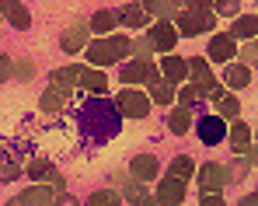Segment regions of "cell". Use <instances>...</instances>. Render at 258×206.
I'll return each instance as SVG.
<instances>
[{
  "mask_svg": "<svg viewBox=\"0 0 258 206\" xmlns=\"http://www.w3.org/2000/svg\"><path fill=\"white\" fill-rule=\"evenodd\" d=\"M178 101H181L185 109H192V105H199V101H203V94H199V87H196V84H181Z\"/></svg>",
  "mask_w": 258,
  "mask_h": 206,
  "instance_id": "cell-32",
  "label": "cell"
},
{
  "mask_svg": "<svg viewBox=\"0 0 258 206\" xmlns=\"http://www.w3.org/2000/svg\"><path fill=\"white\" fill-rule=\"evenodd\" d=\"M91 42H87V25L84 21H74L67 32H63V39H59V49L63 53H77V49H87Z\"/></svg>",
  "mask_w": 258,
  "mask_h": 206,
  "instance_id": "cell-17",
  "label": "cell"
},
{
  "mask_svg": "<svg viewBox=\"0 0 258 206\" xmlns=\"http://www.w3.org/2000/svg\"><path fill=\"white\" fill-rule=\"evenodd\" d=\"M234 53H237V39H234L230 32H216L213 39H210L206 60H213V63H230V60H234Z\"/></svg>",
  "mask_w": 258,
  "mask_h": 206,
  "instance_id": "cell-10",
  "label": "cell"
},
{
  "mask_svg": "<svg viewBox=\"0 0 258 206\" xmlns=\"http://www.w3.org/2000/svg\"><path fill=\"white\" fill-rule=\"evenodd\" d=\"M157 67H161L164 81L174 84V87H178V84H185V77H192V70H188V60H181V56H174V53H171V56H164Z\"/></svg>",
  "mask_w": 258,
  "mask_h": 206,
  "instance_id": "cell-12",
  "label": "cell"
},
{
  "mask_svg": "<svg viewBox=\"0 0 258 206\" xmlns=\"http://www.w3.org/2000/svg\"><path fill=\"white\" fill-rule=\"evenodd\" d=\"M129 53H133V39H129V35H108V39H94L87 45V60H91L94 67L122 63Z\"/></svg>",
  "mask_w": 258,
  "mask_h": 206,
  "instance_id": "cell-2",
  "label": "cell"
},
{
  "mask_svg": "<svg viewBox=\"0 0 258 206\" xmlns=\"http://www.w3.org/2000/svg\"><path fill=\"white\" fill-rule=\"evenodd\" d=\"M147 39L150 45L157 49V53H164V56H171V49L178 45V28H174V21H154L150 28H147Z\"/></svg>",
  "mask_w": 258,
  "mask_h": 206,
  "instance_id": "cell-6",
  "label": "cell"
},
{
  "mask_svg": "<svg viewBox=\"0 0 258 206\" xmlns=\"http://www.w3.org/2000/svg\"><path fill=\"white\" fill-rule=\"evenodd\" d=\"M119 21H122L126 28H150V11L133 0V4H126V7L119 11Z\"/></svg>",
  "mask_w": 258,
  "mask_h": 206,
  "instance_id": "cell-20",
  "label": "cell"
},
{
  "mask_svg": "<svg viewBox=\"0 0 258 206\" xmlns=\"http://www.w3.org/2000/svg\"><path fill=\"white\" fill-rule=\"evenodd\" d=\"M241 60H244L251 70H258V39L244 42V49H241Z\"/></svg>",
  "mask_w": 258,
  "mask_h": 206,
  "instance_id": "cell-38",
  "label": "cell"
},
{
  "mask_svg": "<svg viewBox=\"0 0 258 206\" xmlns=\"http://www.w3.org/2000/svg\"><path fill=\"white\" fill-rule=\"evenodd\" d=\"M18 203L21 206H52L56 203V192L49 189V185H28V189H21V196H18Z\"/></svg>",
  "mask_w": 258,
  "mask_h": 206,
  "instance_id": "cell-18",
  "label": "cell"
},
{
  "mask_svg": "<svg viewBox=\"0 0 258 206\" xmlns=\"http://www.w3.org/2000/svg\"><path fill=\"white\" fill-rule=\"evenodd\" d=\"M227 175H230V182H244L248 178V158H234L227 165Z\"/></svg>",
  "mask_w": 258,
  "mask_h": 206,
  "instance_id": "cell-33",
  "label": "cell"
},
{
  "mask_svg": "<svg viewBox=\"0 0 258 206\" xmlns=\"http://www.w3.org/2000/svg\"><path fill=\"white\" fill-rule=\"evenodd\" d=\"M140 206H164V203H161L157 196H147V199H143V203H140Z\"/></svg>",
  "mask_w": 258,
  "mask_h": 206,
  "instance_id": "cell-46",
  "label": "cell"
},
{
  "mask_svg": "<svg viewBox=\"0 0 258 206\" xmlns=\"http://www.w3.org/2000/svg\"><path fill=\"white\" fill-rule=\"evenodd\" d=\"M87 206H122V196L115 189H94L87 196Z\"/></svg>",
  "mask_w": 258,
  "mask_h": 206,
  "instance_id": "cell-28",
  "label": "cell"
},
{
  "mask_svg": "<svg viewBox=\"0 0 258 206\" xmlns=\"http://www.w3.org/2000/svg\"><path fill=\"white\" fill-rule=\"evenodd\" d=\"M122 192H126V199H129L133 206H140L143 199H147V182H129Z\"/></svg>",
  "mask_w": 258,
  "mask_h": 206,
  "instance_id": "cell-34",
  "label": "cell"
},
{
  "mask_svg": "<svg viewBox=\"0 0 258 206\" xmlns=\"http://www.w3.org/2000/svg\"><path fill=\"white\" fill-rule=\"evenodd\" d=\"M174 98H178L174 84H168V81H157V84H150V101H154V105H171Z\"/></svg>",
  "mask_w": 258,
  "mask_h": 206,
  "instance_id": "cell-27",
  "label": "cell"
},
{
  "mask_svg": "<svg viewBox=\"0 0 258 206\" xmlns=\"http://www.w3.org/2000/svg\"><path fill=\"white\" fill-rule=\"evenodd\" d=\"M18 171H21V168H18V161H11V154L0 158V182H14Z\"/></svg>",
  "mask_w": 258,
  "mask_h": 206,
  "instance_id": "cell-35",
  "label": "cell"
},
{
  "mask_svg": "<svg viewBox=\"0 0 258 206\" xmlns=\"http://www.w3.org/2000/svg\"><path fill=\"white\" fill-rule=\"evenodd\" d=\"M168 129H171L174 136H185V133L192 129V109H185V105H174L171 112H168Z\"/></svg>",
  "mask_w": 258,
  "mask_h": 206,
  "instance_id": "cell-22",
  "label": "cell"
},
{
  "mask_svg": "<svg viewBox=\"0 0 258 206\" xmlns=\"http://www.w3.org/2000/svg\"><path fill=\"white\" fill-rule=\"evenodd\" d=\"M255 140H258V129H255Z\"/></svg>",
  "mask_w": 258,
  "mask_h": 206,
  "instance_id": "cell-50",
  "label": "cell"
},
{
  "mask_svg": "<svg viewBox=\"0 0 258 206\" xmlns=\"http://www.w3.org/2000/svg\"><path fill=\"white\" fill-rule=\"evenodd\" d=\"M52 206H77V199H74V196H67V192H63V196H56V203Z\"/></svg>",
  "mask_w": 258,
  "mask_h": 206,
  "instance_id": "cell-45",
  "label": "cell"
},
{
  "mask_svg": "<svg viewBox=\"0 0 258 206\" xmlns=\"http://www.w3.org/2000/svg\"><path fill=\"white\" fill-rule=\"evenodd\" d=\"M115 25H122V21H119V11H98V14L91 18V32H98V35H112Z\"/></svg>",
  "mask_w": 258,
  "mask_h": 206,
  "instance_id": "cell-26",
  "label": "cell"
},
{
  "mask_svg": "<svg viewBox=\"0 0 258 206\" xmlns=\"http://www.w3.org/2000/svg\"><path fill=\"white\" fill-rule=\"evenodd\" d=\"M81 77H84V67H77V63L49 70V84H63V87H74V84H81Z\"/></svg>",
  "mask_w": 258,
  "mask_h": 206,
  "instance_id": "cell-24",
  "label": "cell"
},
{
  "mask_svg": "<svg viewBox=\"0 0 258 206\" xmlns=\"http://www.w3.org/2000/svg\"><path fill=\"white\" fill-rule=\"evenodd\" d=\"M192 171H196V165H192V158H188V154L171 158V175H174V178H188Z\"/></svg>",
  "mask_w": 258,
  "mask_h": 206,
  "instance_id": "cell-31",
  "label": "cell"
},
{
  "mask_svg": "<svg viewBox=\"0 0 258 206\" xmlns=\"http://www.w3.org/2000/svg\"><path fill=\"white\" fill-rule=\"evenodd\" d=\"M248 161H255V165H258V143L251 147V154H248Z\"/></svg>",
  "mask_w": 258,
  "mask_h": 206,
  "instance_id": "cell-48",
  "label": "cell"
},
{
  "mask_svg": "<svg viewBox=\"0 0 258 206\" xmlns=\"http://www.w3.org/2000/svg\"><path fill=\"white\" fill-rule=\"evenodd\" d=\"M216 14L237 21V18H241V4H237V0H220V4H216Z\"/></svg>",
  "mask_w": 258,
  "mask_h": 206,
  "instance_id": "cell-37",
  "label": "cell"
},
{
  "mask_svg": "<svg viewBox=\"0 0 258 206\" xmlns=\"http://www.w3.org/2000/svg\"><path fill=\"white\" fill-rule=\"evenodd\" d=\"M140 7H147L150 14H161V21H168V18H174L178 14V7H174L171 0H136Z\"/></svg>",
  "mask_w": 258,
  "mask_h": 206,
  "instance_id": "cell-29",
  "label": "cell"
},
{
  "mask_svg": "<svg viewBox=\"0 0 258 206\" xmlns=\"http://www.w3.org/2000/svg\"><path fill=\"white\" fill-rule=\"evenodd\" d=\"M25 171H28V178H32V182H45V178L52 175V165H49L45 158H32Z\"/></svg>",
  "mask_w": 258,
  "mask_h": 206,
  "instance_id": "cell-30",
  "label": "cell"
},
{
  "mask_svg": "<svg viewBox=\"0 0 258 206\" xmlns=\"http://www.w3.org/2000/svg\"><path fill=\"white\" fill-rule=\"evenodd\" d=\"M188 70H192V84L199 87V94L203 98H210L213 91H220V84H216L213 70H210V60L206 56H192L188 60Z\"/></svg>",
  "mask_w": 258,
  "mask_h": 206,
  "instance_id": "cell-8",
  "label": "cell"
},
{
  "mask_svg": "<svg viewBox=\"0 0 258 206\" xmlns=\"http://www.w3.org/2000/svg\"><path fill=\"white\" fill-rule=\"evenodd\" d=\"M119 77H122V84H157L164 81V74H161V67H154V60H126L122 63V70H119Z\"/></svg>",
  "mask_w": 258,
  "mask_h": 206,
  "instance_id": "cell-4",
  "label": "cell"
},
{
  "mask_svg": "<svg viewBox=\"0 0 258 206\" xmlns=\"http://www.w3.org/2000/svg\"><path fill=\"white\" fill-rule=\"evenodd\" d=\"M77 87H84L87 94H105V91H108V77H105V70H91V67H84V77H81Z\"/></svg>",
  "mask_w": 258,
  "mask_h": 206,
  "instance_id": "cell-25",
  "label": "cell"
},
{
  "mask_svg": "<svg viewBox=\"0 0 258 206\" xmlns=\"http://www.w3.org/2000/svg\"><path fill=\"white\" fill-rule=\"evenodd\" d=\"M67 101H70V87H63V84H49L42 91V112H59V109H67Z\"/></svg>",
  "mask_w": 258,
  "mask_h": 206,
  "instance_id": "cell-19",
  "label": "cell"
},
{
  "mask_svg": "<svg viewBox=\"0 0 258 206\" xmlns=\"http://www.w3.org/2000/svg\"><path fill=\"white\" fill-rule=\"evenodd\" d=\"M157 199H161L164 206H181L185 203V178L168 175L164 182H157Z\"/></svg>",
  "mask_w": 258,
  "mask_h": 206,
  "instance_id": "cell-13",
  "label": "cell"
},
{
  "mask_svg": "<svg viewBox=\"0 0 258 206\" xmlns=\"http://www.w3.org/2000/svg\"><path fill=\"white\" fill-rule=\"evenodd\" d=\"M4 206H21V203H18V199H7V203H4Z\"/></svg>",
  "mask_w": 258,
  "mask_h": 206,
  "instance_id": "cell-49",
  "label": "cell"
},
{
  "mask_svg": "<svg viewBox=\"0 0 258 206\" xmlns=\"http://www.w3.org/2000/svg\"><path fill=\"white\" fill-rule=\"evenodd\" d=\"M174 7H178V11H188V7H192V0H171Z\"/></svg>",
  "mask_w": 258,
  "mask_h": 206,
  "instance_id": "cell-47",
  "label": "cell"
},
{
  "mask_svg": "<svg viewBox=\"0 0 258 206\" xmlns=\"http://www.w3.org/2000/svg\"><path fill=\"white\" fill-rule=\"evenodd\" d=\"M157 171H161L157 154H136V158L129 161V175H133L136 182H154V178H157Z\"/></svg>",
  "mask_w": 258,
  "mask_h": 206,
  "instance_id": "cell-11",
  "label": "cell"
},
{
  "mask_svg": "<svg viewBox=\"0 0 258 206\" xmlns=\"http://www.w3.org/2000/svg\"><path fill=\"white\" fill-rule=\"evenodd\" d=\"M77 126H81L84 143L101 147V143H108V140L122 129V112H119V105L108 101L105 94H94V98H87L84 109L77 112Z\"/></svg>",
  "mask_w": 258,
  "mask_h": 206,
  "instance_id": "cell-1",
  "label": "cell"
},
{
  "mask_svg": "<svg viewBox=\"0 0 258 206\" xmlns=\"http://www.w3.org/2000/svg\"><path fill=\"white\" fill-rule=\"evenodd\" d=\"M237 206H258V189H255V192H248V196H241Z\"/></svg>",
  "mask_w": 258,
  "mask_h": 206,
  "instance_id": "cell-44",
  "label": "cell"
},
{
  "mask_svg": "<svg viewBox=\"0 0 258 206\" xmlns=\"http://www.w3.org/2000/svg\"><path fill=\"white\" fill-rule=\"evenodd\" d=\"M227 133H230V126L223 123V116H203V119L196 123V136H199L206 147H216Z\"/></svg>",
  "mask_w": 258,
  "mask_h": 206,
  "instance_id": "cell-9",
  "label": "cell"
},
{
  "mask_svg": "<svg viewBox=\"0 0 258 206\" xmlns=\"http://www.w3.org/2000/svg\"><path fill=\"white\" fill-rule=\"evenodd\" d=\"M0 7H4V21H7L11 28H18V32H28V28H32V18H28V7H25V4H18V0H0Z\"/></svg>",
  "mask_w": 258,
  "mask_h": 206,
  "instance_id": "cell-14",
  "label": "cell"
},
{
  "mask_svg": "<svg viewBox=\"0 0 258 206\" xmlns=\"http://www.w3.org/2000/svg\"><path fill=\"white\" fill-rule=\"evenodd\" d=\"M216 11H178L174 14V28H178V35H185V39H196V35H203V32H213L216 28Z\"/></svg>",
  "mask_w": 258,
  "mask_h": 206,
  "instance_id": "cell-3",
  "label": "cell"
},
{
  "mask_svg": "<svg viewBox=\"0 0 258 206\" xmlns=\"http://www.w3.org/2000/svg\"><path fill=\"white\" fill-rule=\"evenodd\" d=\"M115 105H119V112L126 119H147L150 116V94H143L136 87H122L119 98H115Z\"/></svg>",
  "mask_w": 258,
  "mask_h": 206,
  "instance_id": "cell-5",
  "label": "cell"
},
{
  "mask_svg": "<svg viewBox=\"0 0 258 206\" xmlns=\"http://www.w3.org/2000/svg\"><path fill=\"white\" fill-rule=\"evenodd\" d=\"M11 77H14V60L4 53L0 56V81H11Z\"/></svg>",
  "mask_w": 258,
  "mask_h": 206,
  "instance_id": "cell-40",
  "label": "cell"
},
{
  "mask_svg": "<svg viewBox=\"0 0 258 206\" xmlns=\"http://www.w3.org/2000/svg\"><path fill=\"white\" fill-rule=\"evenodd\" d=\"M230 35L237 42H251L258 39V14H241L234 25H230Z\"/></svg>",
  "mask_w": 258,
  "mask_h": 206,
  "instance_id": "cell-21",
  "label": "cell"
},
{
  "mask_svg": "<svg viewBox=\"0 0 258 206\" xmlns=\"http://www.w3.org/2000/svg\"><path fill=\"white\" fill-rule=\"evenodd\" d=\"M227 140H230V147H234L237 158H248V154H251V126H248V123L234 119L230 133H227Z\"/></svg>",
  "mask_w": 258,
  "mask_h": 206,
  "instance_id": "cell-15",
  "label": "cell"
},
{
  "mask_svg": "<svg viewBox=\"0 0 258 206\" xmlns=\"http://www.w3.org/2000/svg\"><path fill=\"white\" fill-rule=\"evenodd\" d=\"M227 182H230L227 165L210 161V165L199 168V192H203V196H210V192H223V189H227Z\"/></svg>",
  "mask_w": 258,
  "mask_h": 206,
  "instance_id": "cell-7",
  "label": "cell"
},
{
  "mask_svg": "<svg viewBox=\"0 0 258 206\" xmlns=\"http://www.w3.org/2000/svg\"><path fill=\"white\" fill-rule=\"evenodd\" d=\"M223 84H227V87H248V84H251V67H248V63H227Z\"/></svg>",
  "mask_w": 258,
  "mask_h": 206,
  "instance_id": "cell-23",
  "label": "cell"
},
{
  "mask_svg": "<svg viewBox=\"0 0 258 206\" xmlns=\"http://www.w3.org/2000/svg\"><path fill=\"white\" fill-rule=\"evenodd\" d=\"M154 45H150V39H133V56L136 60H154Z\"/></svg>",
  "mask_w": 258,
  "mask_h": 206,
  "instance_id": "cell-36",
  "label": "cell"
},
{
  "mask_svg": "<svg viewBox=\"0 0 258 206\" xmlns=\"http://www.w3.org/2000/svg\"><path fill=\"white\" fill-rule=\"evenodd\" d=\"M14 77H18V81H32V77H35V63H32V60H18V63H14Z\"/></svg>",
  "mask_w": 258,
  "mask_h": 206,
  "instance_id": "cell-39",
  "label": "cell"
},
{
  "mask_svg": "<svg viewBox=\"0 0 258 206\" xmlns=\"http://www.w3.org/2000/svg\"><path fill=\"white\" fill-rule=\"evenodd\" d=\"M216 4H220V0H192L188 11H216Z\"/></svg>",
  "mask_w": 258,
  "mask_h": 206,
  "instance_id": "cell-42",
  "label": "cell"
},
{
  "mask_svg": "<svg viewBox=\"0 0 258 206\" xmlns=\"http://www.w3.org/2000/svg\"><path fill=\"white\" fill-rule=\"evenodd\" d=\"M210 101L216 105V116H223V119H241V98H234L230 91H213L210 94Z\"/></svg>",
  "mask_w": 258,
  "mask_h": 206,
  "instance_id": "cell-16",
  "label": "cell"
},
{
  "mask_svg": "<svg viewBox=\"0 0 258 206\" xmlns=\"http://www.w3.org/2000/svg\"><path fill=\"white\" fill-rule=\"evenodd\" d=\"M45 182H49V189H52V192H56V196H63V192H67V185H63V175H59V171H56V168H52V175H49V178H45Z\"/></svg>",
  "mask_w": 258,
  "mask_h": 206,
  "instance_id": "cell-41",
  "label": "cell"
},
{
  "mask_svg": "<svg viewBox=\"0 0 258 206\" xmlns=\"http://www.w3.org/2000/svg\"><path fill=\"white\" fill-rule=\"evenodd\" d=\"M199 206H227V203H223V196H220V192H210V196H203V199H199Z\"/></svg>",
  "mask_w": 258,
  "mask_h": 206,
  "instance_id": "cell-43",
  "label": "cell"
}]
</instances>
